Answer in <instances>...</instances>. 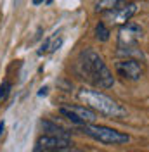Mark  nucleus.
<instances>
[{
  "mask_svg": "<svg viewBox=\"0 0 149 152\" xmlns=\"http://www.w3.org/2000/svg\"><path fill=\"white\" fill-rule=\"evenodd\" d=\"M82 132L90 137L94 140L106 145H123L130 140V137L127 133H121L118 130H113L109 126H103V124H83L82 126Z\"/></svg>",
  "mask_w": 149,
  "mask_h": 152,
  "instance_id": "3",
  "label": "nucleus"
},
{
  "mask_svg": "<svg viewBox=\"0 0 149 152\" xmlns=\"http://www.w3.org/2000/svg\"><path fill=\"white\" fill-rule=\"evenodd\" d=\"M52 152H83V151L76 149L73 145H68V147H61V149H56V151H52Z\"/></svg>",
  "mask_w": 149,
  "mask_h": 152,
  "instance_id": "12",
  "label": "nucleus"
},
{
  "mask_svg": "<svg viewBox=\"0 0 149 152\" xmlns=\"http://www.w3.org/2000/svg\"><path fill=\"white\" fill-rule=\"evenodd\" d=\"M61 116H64L66 119H69L71 123L83 126V124H94L97 121V114L90 111L85 105H63L59 107Z\"/></svg>",
  "mask_w": 149,
  "mask_h": 152,
  "instance_id": "4",
  "label": "nucleus"
},
{
  "mask_svg": "<svg viewBox=\"0 0 149 152\" xmlns=\"http://www.w3.org/2000/svg\"><path fill=\"white\" fill-rule=\"evenodd\" d=\"M45 94H47V88H42V90L38 92V95H45Z\"/></svg>",
  "mask_w": 149,
  "mask_h": 152,
  "instance_id": "14",
  "label": "nucleus"
},
{
  "mask_svg": "<svg viewBox=\"0 0 149 152\" xmlns=\"http://www.w3.org/2000/svg\"><path fill=\"white\" fill-rule=\"evenodd\" d=\"M9 90H10V83H9V81H4L2 86H0V100H4V99L7 97Z\"/></svg>",
  "mask_w": 149,
  "mask_h": 152,
  "instance_id": "11",
  "label": "nucleus"
},
{
  "mask_svg": "<svg viewBox=\"0 0 149 152\" xmlns=\"http://www.w3.org/2000/svg\"><path fill=\"white\" fill-rule=\"evenodd\" d=\"M78 66L82 69L83 78L87 76V80L95 83L99 88H111L114 85L113 73L109 71V67L106 66L103 57L99 56L95 50H92V48H85L83 52L80 54Z\"/></svg>",
  "mask_w": 149,
  "mask_h": 152,
  "instance_id": "1",
  "label": "nucleus"
},
{
  "mask_svg": "<svg viewBox=\"0 0 149 152\" xmlns=\"http://www.w3.org/2000/svg\"><path fill=\"white\" fill-rule=\"evenodd\" d=\"M114 67H116V75L121 76L123 80H128V81H137L144 75L142 62L135 61V59H121L116 62Z\"/></svg>",
  "mask_w": 149,
  "mask_h": 152,
  "instance_id": "7",
  "label": "nucleus"
},
{
  "mask_svg": "<svg viewBox=\"0 0 149 152\" xmlns=\"http://www.w3.org/2000/svg\"><path fill=\"white\" fill-rule=\"evenodd\" d=\"M2 133H4V121L0 123V135H2Z\"/></svg>",
  "mask_w": 149,
  "mask_h": 152,
  "instance_id": "15",
  "label": "nucleus"
},
{
  "mask_svg": "<svg viewBox=\"0 0 149 152\" xmlns=\"http://www.w3.org/2000/svg\"><path fill=\"white\" fill-rule=\"evenodd\" d=\"M109 29L106 26V23L104 21H99L97 23V26H95V38L99 40V42H108L109 40Z\"/></svg>",
  "mask_w": 149,
  "mask_h": 152,
  "instance_id": "10",
  "label": "nucleus"
},
{
  "mask_svg": "<svg viewBox=\"0 0 149 152\" xmlns=\"http://www.w3.org/2000/svg\"><path fill=\"white\" fill-rule=\"evenodd\" d=\"M142 38V28L137 23H127L118 31V48L137 47V42Z\"/></svg>",
  "mask_w": 149,
  "mask_h": 152,
  "instance_id": "6",
  "label": "nucleus"
},
{
  "mask_svg": "<svg viewBox=\"0 0 149 152\" xmlns=\"http://www.w3.org/2000/svg\"><path fill=\"white\" fill-rule=\"evenodd\" d=\"M73 145L71 143V137L64 133V135H52V133H45L42 135L35 143V152H52L61 147H68Z\"/></svg>",
  "mask_w": 149,
  "mask_h": 152,
  "instance_id": "5",
  "label": "nucleus"
},
{
  "mask_svg": "<svg viewBox=\"0 0 149 152\" xmlns=\"http://www.w3.org/2000/svg\"><path fill=\"white\" fill-rule=\"evenodd\" d=\"M135 14H137V5H135V2H134V4L125 5V7L109 10V12H104V19L109 21L111 24H121V26H123V24H127Z\"/></svg>",
  "mask_w": 149,
  "mask_h": 152,
  "instance_id": "8",
  "label": "nucleus"
},
{
  "mask_svg": "<svg viewBox=\"0 0 149 152\" xmlns=\"http://www.w3.org/2000/svg\"><path fill=\"white\" fill-rule=\"evenodd\" d=\"M44 2H45V0H33V4H35V5H40V4H44Z\"/></svg>",
  "mask_w": 149,
  "mask_h": 152,
  "instance_id": "13",
  "label": "nucleus"
},
{
  "mask_svg": "<svg viewBox=\"0 0 149 152\" xmlns=\"http://www.w3.org/2000/svg\"><path fill=\"white\" fill-rule=\"evenodd\" d=\"M128 4H134V0H97L95 2V12H109V10L120 9V7H125Z\"/></svg>",
  "mask_w": 149,
  "mask_h": 152,
  "instance_id": "9",
  "label": "nucleus"
},
{
  "mask_svg": "<svg viewBox=\"0 0 149 152\" xmlns=\"http://www.w3.org/2000/svg\"><path fill=\"white\" fill-rule=\"evenodd\" d=\"M78 99L85 104V107H89L95 114H103V116H108V118H113V119H120L127 114V111L116 100H113L111 97H108L106 94L99 92V90L82 88L78 92Z\"/></svg>",
  "mask_w": 149,
  "mask_h": 152,
  "instance_id": "2",
  "label": "nucleus"
}]
</instances>
